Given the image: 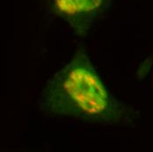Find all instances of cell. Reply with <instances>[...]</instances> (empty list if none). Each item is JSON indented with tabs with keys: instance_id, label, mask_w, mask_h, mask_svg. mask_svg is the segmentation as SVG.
Segmentation results:
<instances>
[{
	"instance_id": "1",
	"label": "cell",
	"mask_w": 153,
	"mask_h": 152,
	"mask_svg": "<svg viewBox=\"0 0 153 152\" xmlns=\"http://www.w3.org/2000/svg\"><path fill=\"white\" fill-rule=\"evenodd\" d=\"M39 105L47 113L101 125L128 124L136 117L132 107L109 92L83 52L47 82Z\"/></svg>"
},
{
	"instance_id": "2",
	"label": "cell",
	"mask_w": 153,
	"mask_h": 152,
	"mask_svg": "<svg viewBox=\"0 0 153 152\" xmlns=\"http://www.w3.org/2000/svg\"><path fill=\"white\" fill-rule=\"evenodd\" d=\"M112 0H53V11L79 34L85 33Z\"/></svg>"
}]
</instances>
